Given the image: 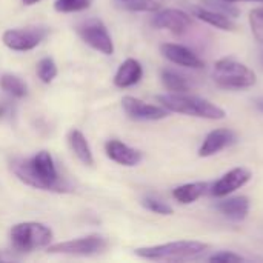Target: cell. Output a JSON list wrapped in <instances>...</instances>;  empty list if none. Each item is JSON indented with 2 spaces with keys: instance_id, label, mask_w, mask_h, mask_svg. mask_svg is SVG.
<instances>
[{
  "instance_id": "ba28073f",
  "label": "cell",
  "mask_w": 263,
  "mask_h": 263,
  "mask_svg": "<svg viewBox=\"0 0 263 263\" xmlns=\"http://www.w3.org/2000/svg\"><path fill=\"white\" fill-rule=\"evenodd\" d=\"M48 35V28L45 26H28V28H15L6 29L3 32V43L12 51H31L42 43V40Z\"/></svg>"
},
{
  "instance_id": "30bf717a",
  "label": "cell",
  "mask_w": 263,
  "mask_h": 263,
  "mask_svg": "<svg viewBox=\"0 0 263 263\" xmlns=\"http://www.w3.org/2000/svg\"><path fill=\"white\" fill-rule=\"evenodd\" d=\"M153 25L160 29H168L173 34H183L193 25V17L185 11L170 8L157 12L153 18Z\"/></svg>"
},
{
  "instance_id": "8992f818",
  "label": "cell",
  "mask_w": 263,
  "mask_h": 263,
  "mask_svg": "<svg viewBox=\"0 0 263 263\" xmlns=\"http://www.w3.org/2000/svg\"><path fill=\"white\" fill-rule=\"evenodd\" d=\"M76 31L80 35V39L86 45L94 48L96 51H100L105 55L114 54L112 39L108 32V28L105 26V23L100 18L92 17V18L82 20L80 23H77Z\"/></svg>"
},
{
  "instance_id": "5bb4252c",
  "label": "cell",
  "mask_w": 263,
  "mask_h": 263,
  "mask_svg": "<svg viewBox=\"0 0 263 263\" xmlns=\"http://www.w3.org/2000/svg\"><path fill=\"white\" fill-rule=\"evenodd\" d=\"M105 151L112 162L123 166H136L142 160V153L139 149H134L120 140H108Z\"/></svg>"
},
{
  "instance_id": "9a60e30c",
  "label": "cell",
  "mask_w": 263,
  "mask_h": 263,
  "mask_svg": "<svg viewBox=\"0 0 263 263\" xmlns=\"http://www.w3.org/2000/svg\"><path fill=\"white\" fill-rule=\"evenodd\" d=\"M143 77V68L136 59H126L114 76V85L119 88H129L139 83Z\"/></svg>"
},
{
  "instance_id": "5b68a950",
  "label": "cell",
  "mask_w": 263,
  "mask_h": 263,
  "mask_svg": "<svg viewBox=\"0 0 263 263\" xmlns=\"http://www.w3.org/2000/svg\"><path fill=\"white\" fill-rule=\"evenodd\" d=\"M11 243L18 251H32L37 248L49 247L52 240V231L39 222L17 223L9 231Z\"/></svg>"
},
{
  "instance_id": "484cf974",
  "label": "cell",
  "mask_w": 263,
  "mask_h": 263,
  "mask_svg": "<svg viewBox=\"0 0 263 263\" xmlns=\"http://www.w3.org/2000/svg\"><path fill=\"white\" fill-rule=\"evenodd\" d=\"M250 25L254 37L263 43V8H256L250 12Z\"/></svg>"
},
{
  "instance_id": "4fadbf2b",
  "label": "cell",
  "mask_w": 263,
  "mask_h": 263,
  "mask_svg": "<svg viewBox=\"0 0 263 263\" xmlns=\"http://www.w3.org/2000/svg\"><path fill=\"white\" fill-rule=\"evenodd\" d=\"M236 140H237V137H236L234 131H231L228 128H217V129L208 133L202 146L199 148V156L211 157V156L220 153L222 149H225L227 146H231L233 143H236Z\"/></svg>"
},
{
  "instance_id": "44dd1931",
  "label": "cell",
  "mask_w": 263,
  "mask_h": 263,
  "mask_svg": "<svg viewBox=\"0 0 263 263\" xmlns=\"http://www.w3.org/2000/svg\"><path fill=\"white\" fill-rule=\"evenodd\" d=\"M0 88L3 91H6L8 94L18 97V99H22L28 94V88H26L25 82L20 77L12 76V74H3L0 77Z\"/></svg>"
},
{
  "instance_id": "836d02e7",
  "label": "cell",
  "mask_w": 263,
  "mask_h": 263,
  "mask_svg": "<svg viewBox=\"0 0 263 263\" xmlns=\"http://www.w3.org/2000/svg\"><path fill=\"white\" fill-rule=\"evenodd\" d=\"M120 2H126V0H120Z\"/></svg>"
},
{
  "instance_id": "7c38bea8",
  "label": "cell",
  "mask_w": 263,
  "mask_h": 263,
  "mask_svg": "<svg viewBox=\"0 0 263 263\" xmlns=\"http://www.w3.org/2000/svg\"><path fill=\"white\" fill-rule=\"evenodd\" d=\"M160 52L163 54L165 59H168L170 62L180 65V66H186V68H193V69H202L205 66L203 60L190 48L183 46V45H177V43H163L160 45Z\"/></svg>"
},
{
  "instance_id": "7a4b0ae2",
  "label": "cell",
  "mask_w": 263,
  "mask_h": 263,
  "mask_svg": "<svg viewBox=\"0 0 263 263\" xmlns=\"http://www.w3.org/2000/svg\"><path fill=\"white\" fill-rule=\"evenodd\" d=\"M210 247L202 242L196 240H180V242H170L163 245L154 247H143L134 250V254L156 262H186L194 260L206 253Z\"/></svg>"
},
{
  "instance_id": "ffe728a7",
  "label": "cell",
  "mask_w": 263,
  "mask_h": 263,
  "mask_svg": "<svg viewBox=\"0 0 263 263\" xmlns=\"http://www.w3.org/2000/svg\"><path fill=\"white\" fill-rule=\"evenodd\" d=\"M162 83L168 91H171V94H186L190 91L188 80L173 69L162 71Z\"/></svg>"
},
{
  "instance_id": "603a6c76",
  "label": "cell",
  "mask_w": 263,
  "mask_h": 263,
  "mask_svg": "<svg viewBox=\"0 0 263 263\" xmlns=\"http://www.w3.org/2000/svg\"><path fill=\"white\" fill-rule=\"evenodd\" d=\"M91 0H55L54 8L59 12H77L89 8Z\"/></svg>"
},
{
  "instance_id": "7402d4cb",
  "label": "cell",
  "mask_w": 263,
  "mask_h": 263,
  "mask_svg": "<svg viewBox=\"0 0 263 263\" xmlns=\"http://www.w3.org/2000/svg\"><path fill=\"white\" fill-rule=\"evenodd\" d=\"M37 76L43 83H51L57 76V65L51 57H45L37 63Z\"/></svg>"
},
{
  "instance_id": "d4e9b609",
  "label": "cell",
  "mask_w": 263,
  "mask_h": 263,
  "mask_svg": "<svg viewBox=\"0 0 263 263\" xmlns=\"http://www.w3.org/2000/svg\"><path fill=\"white\" fill-rule=\"evenodd\" d=\"M142 205L148 211L156 213V214H160V216H171L173 214V208L168 203H165L163 200L156 199V197H145L142 200Z\"/></svg>"
},
{
  "instance_id": "277c9868",
  "label": "cell",
  "mask_w": 263,
  "mask_h": 263,
  "mask_svg": "<svg viewBox=\"0 0 263 263\" xmlns=\"http://www.w3.org/2000/svg\"><path fill=\"white\" fill-rule=\"evenodd\" d=\"M214 82L223 89H247L256 85V72L242 62L223 57L214 63Z\"/></svg>"
},
{
  "instance_id": "6da1fadb",
  "label": "cell",
  "mask_w": 263,
  "mask_h": 263,
  "mask_svg": "<svg viewBox=\"0 0 263 263\" xmlns=\"http://www.w3.org/2000/svg\"><path fill=\"white\" fill-rule=\"evenodd\" d=\"M11 170L18 180L28 186L55 193L69 191L68 186L60 182L54 159L48 151H39L31 159H15L11 163Z\"/></svg>"
},
{
  "instance_id": "f546056e",
  "label": "cell",
  "mask_w": 263,
  "mask_h": 263,
  "mask_svg": "<svg viewBox=\"0 0 263 263\" xmlns=\"http://www.w3.org/2000/svg\"><path fill=\"white\" fill-rule=\"evenodd\" d=\"M256 106L263 112V99H257V100H256Z\"/></svg>"
},
{
  "instance_id": "4316f807",
  "label": "cell",
  "mask_w": 263,
  "mask_h": 263,
  "mask_svg": "<svg viewBox=\"0 0 263 263\" xmlns=\"http://www.w3.org/2000/svg\"><path fill=\"white\" fill-rule=\"evenodd\" d=\"M210 262L213 263H237V262H245V259L236 253H231V251H220V253H216L213 256H210L208 259Z\"/></svg>"
},
{
  "instance_id": "2e32d148",
  "label": "cell",
  "mask_w": 263,
  "mask_h": 263,
  "mask_svg": "<svg viewBox=\"0 0 263 263\" xmlns=\"http://www.w3.org/2000/svg\"><path fill=\"white\" fill-rule=\"evenodd\" d=\"M217 210L228 217L230 220L234 222H242L247 219L248 213H250V199L245 196H236V197H230L227 200H222L217 205Z\"/></svg>"
},
{
  "instance_id": "ac0fdd59",
  "label": "cell",
  "mask_w": 263,
  "mask_h": 263,
  "mask_svg": "<svg viewBox=\"0 0 263 263\" xmlns=\"http://www.w3.org/2000/svg\"><path fill=\"white\" fill-rule=\"evenodd\" d=\"M68 143L69 148L72 149V153L77 156V159L86 165V166H92L94 165V157H92V151L91 146L86 140V137L83 136L82 131L79 129H71L68 133Z\"/></svg>"
},
{
  "instance_id": "8fae6325",
  "label": "cell",
  "mask_w": 263,
  "mask_h": 263,
  "mask_svg": "<svg viewBox=\"0 0 263 263\" xmlns=\"http://www.w3.org/2000/svg\"><path fill=\"white\" fill-rule=\"evenodd\" d=\"M250 180H251V171L242 166L233 168L213 185L211 194L214 197H227L236 190H240L242 186H245Z\"/></svg>"
},
{
  "instance_id": "cb8c5ba5",
  "label": "cell",
  "mask_w": 263,
  "mask_h": 263,
  "mask_svg": "<svg viewBox=\"0 0 263 263\" xmlns=\"http://www.w3.org/2000/svg\"><path fill=\"white\" fill-rule=\"evenodd\" d=\"M122 6L128 11H143V12H154L160 9V5L156 0H126L122 2Z\"/></svg>"
},
{
  "instance_id": "4dcf8cb0",
  "label": "cell",
  "mask_w": 263,
  "mask_h": 263,
  "mask_svg": "<svg viewBox=\"0 0 263 263\" xmlns=\"http://www.w3.org/2000/svg\"><path fill=\"white\" fill-rule=\"evenodd\" d=\"M25 5H34V3H37V2H40V0H22Z\"/></svg>"
},
{
  "instance_id": "9c48e42d",
  "label": "cell",
  "mask_w": 263,
  "mask_h": 263,
  "mask_svg": "<svg viewBox=\"0 0 263 263\" xmlns=\"http://www.w3.org/2000/svg\"><path fill=\"white\" fill-rule=\"evenodd\" d=\"M122 106L125 112L136 120H162L168 116V109L163 106L149 105L131 96H125L122 99Z\"/></svg>"
},
{
  "instance_id": "52a82bcc",
  "label": "cell",
  "mask_w": 263,
  "mask_h": 263,
  "mask_svg": "<svg viewBox=\"0 0 263 263\" xmlns=\"http://www.w3.org/2000/svg\"><path fill=\"white\" fill-rule=\"evenodd\" d=\"M108 247L106 240L102 236L91 234L86 237L60 242L48 247V253L51 254H66V256H94L102 253Z\"/></svg>"
},
{
  "instance_id": "83f0119b",
  "label": "cell",
  "mask_w": 263,
  "mask_h": 263,
  "mask_svg": "<svg viewBox=\"0 0 263 263\" xmlns=\"http://www.w3.org/2000/svg\"><path fill=\"white\" fill-rule=\"evenodd\" d=\"M8 109H9V106L6 103H0V119H3L8 114Z\"/></svg>"
},
{
  "instance_id": "f1b7e54d",
  "label": "cell",
  "mask_w": 263,
  "mask_h": 263,
  "mask_svg": "<svg viewBox=\"0 0 263 263\" xmlns=\"http://www.w3.org/2000/svg\"><path fill=\"white\" fill-rule=\"evenodd\" d=\"M223 2H228V3H236V2H262L263 0H223Z\"/></svg>"
},
{
  "instance_id": "1f68e13d",
  "label": "cell",
  "mask_w": 263,
  "mask_h": 263,
  "mask_svg": "<svg viewBox=\"0 0 263 263\" xmlns=\"http://www.w3.org/2000/svg\"><path fill=\"white\" fill-rule=\"evenodd\" d=\"M3 260H6V257L3 254H0V262H3Z\"/></svg>"
},
{
  "instance_id": "3957f363",
  "label": "cell",
  "mask_w": 263,
  "mask_h": 263,
  "mask_svg": "<svg viewBox=\"0 0 263 263\" xmlns=\"http://www.w3.org/2000/svg\"><path fill=\"white\" fill-rule=\"evenodd\" d=\"M157 102L171 112H179L185 116L200 117V119H210V120H222L225 119V111L217 106L216 103L200 99L196 96L188 94H163L156 97Z\"/></svg>"
},
{
  "instance_id": "e0dca14e",
  "label": "cell",
  "mask_w": 263,
  "mask_h": 263,
  "mask_svg": "<svg viewBox=\"0 0 263 263\" xmlns=\"http://www.w3.org/2000/svg\"><path fill=\"white\" fill-rule=\"evenodd\" d=\"M194 15L199 20H202L214 28H219L222 31H236L237 29V25L234 23V20L230 15H227L220 11H216V9L194 8Z\"/></svg>"
},
{
  "instance_id": "d6986e66",
  "label": "cell",
  "mask_w": 263,
  "mask_h": 263,
  "mask_svg": "<svg viewBox=\"0 0 263 263\" xmlns=\"http://www.w3.org/2000/svg\"><path fill=\"white\" fill-rule=\"evenodd\" d=\"M208 183L205 182H194V183H185L173 190V197L182 203V205H190L200 199L206 193Z\"/></svg>"
},
{
  "instance_id": "d6a6232c",
  "label": "cell",
  "mask_w": 263,
  "mask_h": 263,
  "mask_svg": "<svg viewBox=\"0 0 263 263\" xmlns=\"http://www.w3.org/2000/svg\"><path fill=\"white\" fill-rule=\"evenodd\" d=\"M260 59H262V63H263V51H262V54H260Z\"/></svg>"
}]
</instances>
